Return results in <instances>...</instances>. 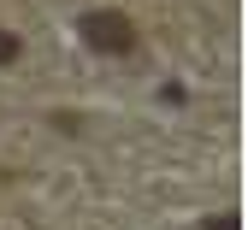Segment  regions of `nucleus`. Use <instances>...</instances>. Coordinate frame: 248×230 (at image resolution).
<instances>
[{
  "mask_svg": "<svg viewBox=\"0 0 248 230\" xmlns=\"http://www.w3.org/2000/svg\"><path fill=\"white\" fill-rule=\"evenodd\" d=\"M207 230H242V218H236V213H213Z\"/></svg>",
  "mask_w": 248,
  "mask_h": 230,
  "instance_id": "3",
  "label": "nucleus"
},
{
  "mask_svg": "<svg viewBox=\"0 0 248 230\" xmlns=\"http://www.w3.org/2000/svg\"><path fill=\"white\" fill-rule=\"evenodd\" d=\"M18 59V36H12V30H0V65H12Z\"/></svg>",
  "mask_w": 248,
  "mask_h": 230,
  "instance_id": "2",
  "label": "nucleus"
},
{
  "mask_svg": "<svg viewBox=\"0 0 248 230\" xmlns=\"http://www.w3.org/2000/svg\"><path fill=\"white\" fill-rule=\"evenodd\" d=\"M83 42L95 47V53H130L136 47V24L124 18V12H112V6H101V12H83Z\"/></svg>",
  "mask_w": 248,
  "mask_h": 230,
  "instance_id": "1",
  "label": "nucleus"
}]
</instances>
